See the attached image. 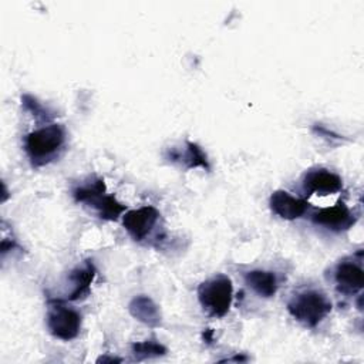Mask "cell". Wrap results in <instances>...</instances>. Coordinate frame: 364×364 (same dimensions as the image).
<instances>
[{
  "label": "cell",
  "instance_id": "6da1fadb",
  "mask_svg": "<svg viewBox=\"0 0 364 364\" xmlns=\"http://www.w3.org/2000/svg\"><path fill=\"white\" fill-rule=\"evenodd\" d=\"M65 142V129L60 124H48L27 134L24 149L34 166L44 165L55 158Z\"/></svg>",
  "mask_w": 364,
  "mask_h": 364
},
{
  "label": "cell",
  "instance_id": "7a4b0ae2",
  "mask_svg": "<svg viewBox=\"0 0 364 364\" xmlns=\"http://www.w3.org/2000/svg\"><path fill=\"white\" fill-rule=\"evenodd\" d=\"M287 310L299 323L316 327L331 311V301L321 291L304 290L289 300Z\"/></svg>",
  "mask_w": 364,
  "mask_h": 364
},
{
  "label": "cell",
  "instance_id": "3957f363",
  "mask_svg": "<svg viewBox=\"0 0 364 364\" xmlns=\"http://www.w3.org/2000/svg\"><path fill=\"white\" fill-rule=\"evenodd\" d=\"M198 299L202 309L213 317H223L232 304L233 287L232 282L225 274H216L198 287Z\"/></svg>",
  "mask_w": 364,
  "mask_h": 364
},
{
  "label": "cell",
  "instance_id": "277c9868",
  "mask_svg": "<svg viewBox=\"0 0 364 364\" xmlns=\"http://www.w3.org/2000/svg\"><path fill=\"white\" fill-rule=\"evenodd\" d=\"M47 327L55 338L70 341L80 334L81 314L75 309L53 300L47 311Z\"/></svg>",
  "mask_w": 364,
  "mask_h": 364
},
{
  "label": "cell",
  "instance_id": "5b68a950",
  "mask_svg": "<svg viewBox=\"0 0 364 364\" xmlns=\"http://www.w3.org/2000/svg\"><path fill=\"white\" fill-rule=\"evenodd\" d=\"M159 219V212L154 206H142L122 215V225L136 242L146 239Z\"/></svg>",
  "mask_w": 364,
  "mask_h": 364
},
{
  "label": "cell",
  "instance_id": "8992f818",
  "mask_svg": "<svg viewBox=\"0 0 364 364\" xmlns=\"http://www.w3.org/2000/svg\"><path fill=\"white\" fill-rule=\"evenodd\" d=\"M311 222L333 232H343L350 229L355 223V216L346 203L338 202L333 206L323 208L314 212L311 215Z\"/></svg>",
  "mask_w": 364,
  "mask_h": 364
},
{
  "label": "cell",
  "instance_id": "52a82bcc",
  "mask_svg": "<svg viewBox=\"0 0 364 364\" xmlns=\"http://www.w3.org/2000/svg\"><path fill=\"white\" fill-rule=\"evenodd\" d=\"M303 189L307 195H331L343 189L341 178L324 168L309 171L303 178Z\"/></svg>",
  "mask_w": 364,
  "mask_h": 364
},
{
  "label": "cell",
  "instance_id": "ba28073f",
  "mask_svg": "<svg viewBox=\"0 0 364 364\" xmlns=\"http://www.w3.org/2000/svg\"><path fill=\"white\" fill-rule=\"evenodd\" d=\"M270 209L274 215L284 220H294L303 216L309 208V202L296 196H291L286 191H274L269 199Z\"/></svg>",
  "mask_w": 364,
  "mask_h": 364
},
{
  "label": "cell",
  "instance_id": "9c48e42d",
  "mask_svg": "<svg viewBox=\"0 0 364 364\" xmlns=\"http://www.w3.org/2000/svg\"><path fill=\"white\" fill-rule=\"evenodd\" d=\"M334 279L340 291L354 294L363 289V269L353 260H343L337 264Z\"/></svg>",
  "mask_w": 364,
  "mask_h": 364
},
{
  "label": "cell",
  "instance_id": "30bf717a",
  "mask_svg": "<svg viewBox=\"0 0 364 364\" xmlns=\"http://www.w3.org/2000/svg\"><path fill=\"white\" fill-rule=\"evenodd\" d=\"M95 277V267L92 260H87L82 266L75 267L68 280L71 283V290L68 293V300H80L90 293V286Z\"/></svg>",
  "mask_w": 364,
  "mask_h": 364
},
{
  "label": "cell",
  "instance_id": "8fae6325",
  "mask_svg": "<svg viewBox=\"0 0 364 364\" xmlns=\"http://www.w3.org/2000/svg\"><path fill=\"white\" fill-rule=\"evenodd\" d=\"M129 313L132 317L149 327H158L161 324V313L154 300L148 296H136L129 303Z\"/></svg>",
  "mask_w": 364,
  "mask_h": 364
},
{
  "label": "cell",
  "instance_id": "7c38bea8",
  "mask_svg": "<svg viewBox=\"0 0 364 364\" xmlns=\"http://www.w3.org/2000/svg\"><path fill=\"white\" fill-rule=\"evenodd\" d=\"M245 282L246 284L260 297H273L277 291V279L276 274L273 272H267V270H260V269H255L250 270L245 274Z\"/></svg>",
  "mask_w": 364,
  "mask_h": 364
},
{
  "label": "cell",
  "instance_id": "4fadbf2b",
  "mask_svg": "<svg viewBox=\"0 0 364 364\" xmlns=\"http://www.w3.org/2000/svg\"><path fill=\"white\" fill-rule=\"evenodd\" d=\"M171 161H181L185 168H203V169H209V164H208V158L205 155V152L200 149V146L195 142L188 141L185 144V151H171L169 154Z\"/></svg>",
  "mask_w": 364,
  "mask_h": 364
},
{
  "label": "cell",
  "instance_id": "5bb4252c",
  "mask_svg": "<svg viewBox=\"0 0 364 364\" xmlns=\"http://www.w3.org/2000/svg\"><path fill=\"white\" fill-rule=\"evenodd\" d=\"M91 206L98 212V216L105 220H117L127 210V206L124 203L118 202L115 196L107 193L98 198Z\"/></svg>",
  "mask_w": 364,
  "mask_h": 364
},
{
  "label": "cell",
  "instance_id": "9a60e30c",
  "mask_svg": "<svg viewBox=\"0 0 364 364\" xmlns=\"http://www.w3.org/2000/svg\"><path fill=\"white\" fill-rule=\"evenodd\" d=\"M105 193V183L102 179H94L92 182L78 186L73 191V196L77 202L92 205L98 198Z\"/></svg>",
  "mask_w": 364,
  "mask_h": 364
},
{
  "label": "cell",
  "instance_id": "2e32d148",
  "mask_svg": "<svg viewBox=\"0 0 364 364\" xmlns=\"http://www.w3.org/2000/svg\"><path fill=\"white\" fill-rule=\"evenodd\" d=\"M131 350L136 360L154 358V357H161V355L166 354V347L164 344H161L159 341H156L155 338L134 343Z\"/></svg>",
  "mask_w": 364,
  "mask_h": 364
},
{
  "label": "cell",
  "instance_id": "e0dca14e",
  "mask_svg": "<svg viewBox=\"0 0 364 364\" xmlns=\"http://www.w3.org/2000/svg\"><path fill=\"white\" fill-rule=\"evenodd\" d=\"M21 101H23V105H24V108L27 109V111H30L36 118H43V119H47L48 117H47V109L36 100V98H33L31 95H23V98H21Z\"/></svg>",
  "mask_w": 364,
  "mask_h": 364
},
{
  "label": "cell",
  "instance_id": "ac0fdd59",
  "mask_svg": "<svg viewBox=\"0 0 364 364\" xmlns=\"http://www.w3.org/2000/svg\"><path fill=\"white\" fill-rule=\"evenodd\" d=\"M100 361H102V363H105V361H121L119 358H112V357H101L100 360H98V363Z\"/></svg>",
  "mask_w": 364,
  "mask_h": 364
}]
</instances>
